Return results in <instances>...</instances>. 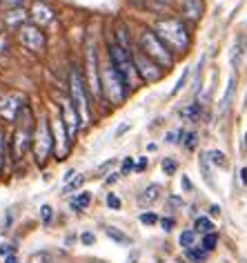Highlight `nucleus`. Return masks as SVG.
Here are the masks:
<instances>
[{
    "label": "nucleus",
    "instance_id": "f257e3e1",
    "mask_svg": "<svg viewBox=\"0 0 247 263\" xmlns=\"http://www.w3.org/2000/svg\"><path fill=\"white\" fill-rule=\"evenodd\" d=\"M154 31L174 56L185 54V51L190 49L192 38H190V31H187V25L180 21V18H165V21H158Z\"/></svg>",
    "mask_w": 247,
    "mask_h": 263
},
{
    "label": "nucleus",
    "instance_id": "f03ea898",
    "mask_svg": "<svg viewBox=\"0 0 247 263\" xmlns=\"http://www.w3.org/2000/svg\"><path fill=\"white\" fill-rule=\"evenodd\" d=\"M138 49L145 56L152 58L154 63H158L162 69H172L174 67L176 56H174L172 51L162 45V41L156 36V31H152V29H140L138 31Z\"/></svg>",
    "mask_w": 247,
    "mask_h": 263
},
{
    "label": "nucleus",
    "instance_id": "7ed1b4c3",
    "mask_svg": "<svg viewBox=\"0 0 247 263\" xmlns=\"http://www.w3.org/2000/svg\"><path fill=\"white\" fill-rule=\"evenodd\" d=\"M100 85H102V94H105V98L112 105H122L127 94L132 91L125 85V81L120 78V74L116 71V67L112 65L109 58L100 65Z\"/></svg>",
    "mask_w": 247,
    "mask_h": 263
},
{
    "label": "nucleus",
    "instance_id": "20e7f679",
    "mask_svg": "<svg viewBox=\"0 0 247 263\" xmlns=\"http://www.w3.org/2000/svg\"><path fill=\"white\" fill-rule=\"evenodd\" d=\"M107 58L112 61V65L116 67V71L120 74L122 81H125L127 87H129V89H134V87H136V83H138L140 78H138V71H136L132 51L122 49L120 45H116V43H109V45H107Z\"/></svg>",
    "mask_w": 247,
    "mask_h": 263
},
{
    "label": "nucleus",
    "instance_id": "39448f33",
    "mask_svg": "<svg viewBox=\"0 0 247 263\" xmlns=\"http://www.w3.org/2000/svg\"><path fill=\"white\" fill-rule=\"evenodd\" d=\"M31 145H34V129H31V109L27 105L25 107V121L18 125L14 139H11V156H14V161H23Z\"/></svg>",
    "mask_w": 247,
    "mask_h": 263
},
{
    "label": "nucleus",
    "instance_id": "423d86ee",
    "mask_svg": "<svg viewBox=\"0 0 247 263\" xmlns=\"http://www.w3.org/2000/svg\"><path fill=\"white\" fill-rule=\"evenodd\" d=\"M34 156H36V163L38 165H45L54 149V136H51V129H49V121L47 118H40L34 129Z\"/></svg>",
    "mask_w": 247,
    "mask_h": 263
},
{
    "label": "nucleus",
    "instance_id": "0eeeda50",
    "mask_svg": "<svg viewBox=\"0 0 247 263\" xmlns=\"http://www.w3.org/2000/svg\"><path fill=\"white\" fill-rule=\"evenodd\" d=\"M16 31H18V43L25 49H29L31 54H43L47 49V38H45L43 27H38L34 23H25Z\"/></svg>",
    "mask_w": 247,
    "mask_h": 263
},
{
    "label": "nucleus",
    "instance_id": "6e6552de",
    "mask_svg": "<svg viewBox=\"0 0 247 263\" xmlns=\"http://www.w3.org/2000/svg\"><path fill=\"white\" fill-rule=\"evenodd\" d=\"M132 58H134V65H136V71H138V78L142 83H158L162 74H165V69L160 67L158 63H154L149 56H145L142 51L136 47L132 49Z\"/></svg>",
    "mask_w": 247,
    "mask_h": 263
},
{
    "label": "nucleus",
    "instance_id": "1a4fd4ad",
    "mask_svg": "<svg viewBox=\"0 0 247 263\" xmlns=\"http://www.w3.org/2000/svg\"><path fill=\"white\" fill-rule=\"evenodd\" d=\"M85 65H87V87L96 101L102 98V85H100V65H98V54H96V45L89 43L85 51Z\"/></svg>",
    "mask_w": 247,
    "mask_h": 263
},
{
    "label": "nucleus",
    "instance_id": "9d476101",
    "mask_svg": "<svg viewBox=\"0 0 247 263\" xmlns=\"http://www.w3.org/2000/svg\"><path fill=\"white\" fill-rule=\"evenodd\" d=\"M87 85L83 83V76L78 69H71L69 74V98L74 101V105L80 111L83 121L89 123V103H87Z\"/></svg>",
    "mask_w": 247,
    "mask_h": 263
},
{
    "label": "nucleus",
    "instance_id": "9b49d317",
    "mask_svg": "<svg viewBox=\"0 0 247 263\" xmlns=\"http://www.w3.org/2000/svg\"><path fill=\"white\" fill-rule=\"evenodd\" d=\"M25 96L20 91H7L0 96V121L3 123H16L20 111L25 109Z\"/></svg>",
    "mask_w": 247,
    "mask_h": 263
},
{
    "label": "nucleus",
    "instance_id": "f8f14e48",
    "mask_svg": "<svg viewBox=\"0 0 247 263\" xmlns=\"http://www.w3.org/2000/svg\"><path fill=\"white\" fill-rule=\"evenodd\" d=\"M60 118H63V123H65V129H67L69 141L74 143L76 141V134L83 127V116H80V111H78V107L74 105L71 98H63V103H60Z\"/></svg>",
    "mask_w": 247,
    "mask_h": 263
},
{
    "label": "nucleus",
    "instance_id": "ddd939ff",
    "mask_svg": "<svg viewBox=\"0 0 247 263\" xmlns=\"http://www.w3.org/2000/svg\"><path fill=\"white\" fill-rule=\"evenodd\" d=\"M29 16H31V21H34V25L45 27V25H49L51 21H54V9H51L47 3H43V0H36Z\"/></svg>",
    "mask_w": 247,
    "mask_h": 263
},
{
    "label": "nucleus",
    "instance_id": "4468645a",
    "mask_svg": "<svg viewBox=\"0 0 247 263\" xmlns=\"http://www.w3.org/2000/svg\"><path fill=\"white\" fill-rule=\"evenodd\" d=\"M183 18L187 23H198L200 18H203V0H183Z\"/></svg>",
    "mask_w": 247,
    "mask_h": 263
},
{
    "label": "nucleus",
    "instance_id": "2eb2a0df",
    "mask_svg": "<svg viewBox=\"0 0 247 263\" xmlns=\"http://www.w3.org/2000/svg\"><path fill=\"white\" fill-rule=\"evenodd\" d=\"M158 199H160V185H158V183H149V185L142 190V192H138V196H136V201H138L140 208L154 205Z\"/></svg>",
    "mask_w": 247,
    "mask_h": 263
},
{
    "label": "nucleus",
    "instance_id": "dca6fc26",
    "mask_svg": "<svg viewBox=\"0 0 247 263\" xmlns=\"http://www.w3.org/2000/svg\"><path fill=\"white\" fill-rule=\"evenodd\" d=\"M5 21V27L9 29H18L20 25H25V21H27V11H25L23 7H16V9H7L3 16Z\"/></svg>",
    "mask_w": 247,
    "mask_h": 263
},
{
    "label": "nucleus",
    "instance_id": "f3484780",
    "mask_svg": "<svg viewBox=\"0 0 247 263\" xmlns=\"http://www.w3.org/2000/svg\"><path fill=\"white\" fill-rule=\"evenodd\" d=\"M114 38H116V45H120L122 49H127V51H132V41H129V31H127V27L122 23H118L116 25V31H114Z\"/></svg>",
    "mask_w": 247,
    "mask_h": 263
},
{
    "label": "nucleus",
    "instance_id": "a211bd4d",
    "mask_svg": "<svg viewBox=\"0 0 247 263\" xmlns=\"http://www.w3.org/2000/svg\"><path fill=\"white\" fill-rule=\"evenodd\" d=\"M200 114H203V107H200V103H190V105H185V107L180 109V116H183L185 121H190V123L200 121Z\"/></svg>",
    "mask_w": 247,
    "mask_h": 263
},
{
    "label": "nucleus",
    "instance_id": "6ab92c4d",
    "mask_svg": "<svg viewBox=\"0 0 247 263\" xmlns=\"http://www.w3.org/2000/svg\"><path fill=\"white\" fill-rule=\"evenodd\" d=\"M89 201H92V194L89 192H80L78 196H74L71 203H69L71 212H85V210L89 208Z\"/></svg>",
    "mask_w": 247,
    "mask_h": 263
},
{
    "label": "nucleus",
    "instance_id": "aec40b11",
    "mask_svg": "<svg viewBox=\"0 0 247 263\" xmlns=\"http://www.w3.org/2000/svg\"><path fill=\"white\" fill-rule=\"evenodd\" d=\"M105 234H107L114 243H118V246H132V239H129V236L122 232V230L114 228V226H107V228H105Z\"/></svg>",
    "mask_w": 247,
    "mask_h": 263
},
{
    "label": "nucleus",
    "instance_id": "412c9836",
    "mask_svg": "<svg viewBox=\"0 0 247 263\" xmlns=\"http://www.w3.org/2000/svg\"><path fill=\"white\" fill-rule=\"evenodd\" d=\"M185 256L190 259L192 263H205L207 259H210V252L203 248V246H194L190 250H185Z\"/></svg>",
    "mask_w": 247,
    "mask_h": 263
},
{
    "label": "nucleus",
    "instance_id": "4be33fe9",
    "mask_svg": "<svg viewBox=\"0 0 247 263\" xmlns=\"http://www.w3.org/2000/svg\"><path fill=\"white\" fill-rule=\"evenodd\" d=\"M196 241H198V232L194 228L192 230H183L180 236H178V243H180V248H183V250L194 248V246H196Z\"/></svg>",
    "mask_w": 247,
    "mask_h": 263
},
{
    "label": "nucleus",
    "instance_id": "5701e85b",
    "mask_svg": "<svg viewBox=\"0 0 247 263\" xmlns=\"http://www.w3.org/2000/svg\"><path fill=\"white\" fill-rule=\"evenodd\" d=\"M194 230H196L200 236L210 234V232H214V223H212L210 216H196V221H194Z\"/></svg>",
    "mask_w": 247,
    "mask_h": 263
},
{
    "label": "nucleus",
    "instance_id": "b1692460",
    "mask_svg": "<svg viewBox=\"0 0 247 263\" xmlns=\"http://www.w3.org/2000/svg\"><path fill=\"white\" fill-rule=\"evenodd\" d=\"M198 167H200V174H203L205 183H207L210 187H214V179H212V170H210V159H207V154H200Z\"/></svg>",
    "mask_w": 247,
    "mask_h": 263
},
{
    "label": "nucleus",
    "instance_id": "393cba45",
    "mask_svg": "<svg viewBox=\"0 0 247 263\" xmlns=\"http://www.w3.org/2000/svg\"><path fill=\"white\" fill-rule=\"evenodd\" d=\"M178 141H180V145H185V149H194V147H196L198 136H196V132H185V129H180V132H178Z\"/></svg>",
    "mask_w": 247,
    "mask_h": 263
},
{
    "label": "nucleus",
    "instance_id": "a878e982",
    "mask_svg": "<svg viewBox=\"0 0 247 263\" xmlns=\"http://www.w3.org/2000/svg\"><path fill=\"white\" fill-rule=\"evenodd\" d=\"M85 181H87V176H85V174H78V176H74L71 181L65 183L63 194H71V192H76V190H80L83 185H85Z\"/></svg>",
    "mask_w": 247,
    "mask_h": 263
},
{
    "label": "nucleus",
    "instance_id": "bb28decb",
    "mask_svg": "<svg viewBox=\"0 0 247 263\" xmlns=\"http://www.w3.org/2000/svg\"><path fill=\"white\" fill-rule=\"evenodd\" d=\"M29 263H56V254L49 250H40V252H34L29 256Z\"/></svg>",
    "mask_w": 247,
    "mask_h": 263
},
{
    "label": "nucleus",
    "instance_id": "cd10ccee",
    "mask_svg": "<svg viewBox=\"0 0 247 263\" xmlns=\"http://www.w3.org/2000/svg\"><path fill=\"white\" fill-rule=\"evenodd\" d=\"M245 45H247V38L238 36L236 43H234V51H232V65H238L240 56H243V51H245Z\"/></svg>",
    "mask_w": 247,
    "mask_h": 263
},
{
    "label": "nucleus",
    "instance_id": "c85d7f7f",
    "mask_svg": "<svg viewBox=\"0 0 247 263\" xmlns=\"http://www.w3.org/2000/svg\"><path fill=\"white\" fill-rule=\"evenodd\" d=\"M200 246H203L207 252H214L218 246V234L216 232H210V234H203V239H200Z\"/></svg>",
    "mask_w": 247,
    "mask_h": 263
},
{
    "label": "nucleus",
    "instance_id": "c756f323",
    "mask_svg": "<svg viewBox=\"0 0 247 263\" xmlns=\"http://www.w3.org/2000/svg\"><path fill=\"white\" fill-rule=\"evenodd\" d=\"M207 159H210V163H214V165H218V167H227V156H225V152H220V149L207 152Z\"/></svg>",
    "mask_w": 247,
    "mask_h": 263
},
{
    "label": "nucleus",
    "instance_id": "7c9ffc66",
    "mask_svg": "<svg viewBox=\"0 0 247 263\" xmlns=\"http://www.w3.org/2000/svg\"><path fill=\"white\" fill-rule=\"evenodd\" d=\"M234 85H236V81L234 78H230V83H227V89H225V96H223V103H220V114L230 107V101H232V94H234Z\"/></svg>",
    "mask_w": 247,
    "mask_h": 263
},
{
    "label": "nucleus",
    "instance_id": "2f4dec72",
    "mask_svg": "<svg viewBox=\"0 0 247 263\" xmlns=\"http://www.w3.org/2000/svg\"><path fill=\"white\" fill-rule=\"evenodd\" d=\"M160 167H162V172H165L167 176H172V174H176V170H178V163L170 159V156H165V159L160 161Z\"/></svg>",
    "mask_w": 247,
    "mask_h": 263
},
{
    "label": "nucleus",
    "instance_id": "473e14b6",
    "mask_svg": "<svg viewBox=\"0 0 247 263\" xmlns=\"http://www.w3.org/2000/svg\"><path fill=\"white\" fill-rule=\"evenodd\" d=\"M51 219H54V208L45 203V205H40V221H43V226L49 228L51 226Z\"/></svg>",
    "mask_w": 247,
    "mask_h": 263
},
{
    "label": "nucleus",
    "instance_id": "72a5a7b5",
    "mask_svg": "<svg viewBox=\"0 0 247 263\" xmlns=\"http://www.w3.org/2000/svg\"><path fill=\"white\" fill-rule=\"evenodd\" d=\"M190 74H192V69H190V67H185V69H183V76H180V78H178V83L174 85V89H172V96H176L178 91L185 87V85H187V78H190Z\"/></svg>",
    "mask_w": 247,
    "mask_h": 263
},
{
    "label": "nucleus",
    "instance_id": "f704fd0d",
    "mask_svg": "<svg viewBox=\"0 0 247 263\" xmlns=\"http://www.w3.org/2000/svg\"><path fill=\"white\" fill-rule=\"evenodd\" d=\"M132 172H136V163L132 156H127V159L120 163V176H129Z\"/></svg>",
    "mask_w": 247,
    "mask_h": 263
},
{
    "label": "nucleus",
    "instance_id": "c9c22d12",
    "mask_svg": "<svg viewBox=\"0 0 247 263\" xmlns=\"http://www.w3.org/2000/svg\"><path fill=\"white\" fill-rule=\"evenodd\" d=\"M138 221L142 223V226H156V223H160V219L156 216L154 212H142L140 216H138Z\"/></svg>",
    "mask_w": 247,
    "mask_h": 263
},
{
    "label": "nucleus",
    "instance_id": "e433bc0d",
    "mask_svg": "<svg viewBox=\"0 0 247 263\" xmlns=\"http://www.w3.org/2000/svg\"><path fill=\"white\" fill-rule=\"evenodd\" d=\"M167 208H172V210H176V208H185L183 196H176V194L167 196Z\"/></svg>",
    "mask_w": 247,
    "mask_h": 263
},
{
    "label": "nucleus",
    "instance_id": "4c0bfd02",
    "mask_svg": "<svg viewBox=\"0 0 247 263\" xmlns=\"http://www.w3.org/2000/svg\"><path fill=\"white\" fill-rule=\"evenodd\" d=\"M80 243H83V246H85V248L94 246V243H96V234L92 232V230H85V232L80 234Z\"/></svg>",
    "mask_w": 247,
    "mask_h": 263
},
{
    "label": "nucleus",
    "instance_id": "58836bf2",
    "mask_svg": "<svg viewBox=\"0 0 247 263\" xmlns=\"http://www.w3.org/2000/svg\"><path fill=\"white\" fill-rule=\"evenodd\" d=\"M174 226H176V221H174L172 216H162V219H160V228L165 230V232H172Z\"/></svg>",
    "mask_w": 247,
    "mask_h": 263
},
{
    "label": "nucleus",
    "instance_id": "ea45409f",
    "mask_svg": "<svg viewBox=\"0 0 247 263\" xmlns=\"http://www.w3.org/2000/svg\"><path fill=\"white\" fill-rule=\"evenodd\" d=\"M116 163H118L116 159H109V161H105V163H102V165H100L98 170H96V174H98V176H102L105 172H109V170H112V167L116 165Z\"/></svg>",
    "mask_w": 247,
    "mask_h": 263
},
{
    "label": "nucleus",
    "instance_id": "a19ab883",
    "mask_svg": "<svg viewBox=\"0 0 247 263\" xmlns=\"http://www.w3.org/2000/svg\"><path fill=\"white\" fill-rule=\"evenodd\" d=\"M107 205L112 208V210H120L122 203H120V199H118V196H116L114 192H109V194H107Z\"/></svg>",
    "mask_w": 247,
    "mask_h": 263
},
{
    "label": "nucleus",
    "instance_id": "79ce46f5",
    "mask_svg": "<svg viewBox=\"0 0 247 263\" xmlns=\"http://www.w3.org/2000/svg\"><path fill=\"white\" fill-rule=\"evenodd\" d=\"M25 0H0V5H3L5 9H16V7H23Z\"/></svg>",
    "mask_w": 247,
    "mask_h": 263
},
{
    "label": "nucleus",
    "instance_id": "37998d69",
    "mask_svg": "<svg viewBox=\"0 0 247 263\" xmlns=\"http://www.w3.org/2000/svg\"><path fill=\"white\" fill-rule=\"evenodd\" d=\"M14 250H16L14 243H3V246H0V256H9V254H14Z\"/></svg>",
    "mask_w": 247,
    "mask_h": 263
},
{
    "label": "nucleus",
    "instance_id": "c03bdc74",
    "mask_svg": "<svg viewBox=\"0 0 247 263\" xmlns=\"http://www.w3.org/2000/svg\"><path fill=\"white\" fill-rule=\"evenodd\" d=\"M180 187H183L185 192H192V190H194V185H192V181H190V176H187V174L180 176Z\"/></svg>",
    "mask_w": 247,
    "mask_h": 263
},
{
    "label": "nucleus",
    "instance_id": "a18cd8bd",
    "mask_svg": "<svg viewBox=\"0 0 247 263\" xmlns=\"http://www.w3.org/2000/svg\"><path fill=\"white\" fill-rule=\"evenodd\" d=\"M147 165H149L147 156H140V159H138V163H136V172H145V170H147Z\"/></svg>",
    "mask_w": 247,
    "mask_h": 263
},
{
    "label": "nucleus",
    "instance_id": "49530a36",
    "mask_svg": "<svg viewBox=\"0 0 247 263\" xmlns=\"http://www.w3.org/2000/svg\"><path fill=\"white\" fill-rule=\"evenodd\" d=\"M129 127H132V125H129V123H122L120 127L116 129V136H122V134H125V132H129Z\"/></svg>",
    "mask_w": 247,
    "mask_h": 263
},
{
    "label": "nucleus",
    "instance_id": "de8ad7c7",
    "mask_svg": "<svg viewBox=\"0 0 247 263\" xmlns=\"http://www.w3.org/2000/svg\"><path fill=\"white\" fill-rule=\"evenodd\" d=\"M176 136H178L176 132H167V134H165V141H167V143H176V141H178Z\"/></svg>",
    "mask_w": 247,
    "mask_h": 263
},
{
    "label": "nucleus",
    "instance_id": "09e8293b",
    "mask_svg": "<svg viewBox=\"0 0 247 263\" xmlns=\"http://www.w3.org/2000/svg\"><path fill=\"white\" fill-rule=\"evenodd\" d=\"M118 174H120V172H118ZM118 174H109V176H105V183H107V185H112V183L118 181Z\"/></svg>",
    "mask_w": 247,
    "mask_h": 263
},
{
    "label": "nucleus",
    "instance_id": "8fccbe9b",
    "mask_svg": "<svg viewBox=\"0 0 247 263\" xmlns=\"http://www.w3.org/2000/svg\"><path fill=\"white\" fill-rule=\"evenodd\" d=\"M210 214L212 216H220V205H210Z\"/></svg>",
    "mask_w": 247,
    "mask_h": 263
},
{
    "label": "nucleus",
    "instance_id": "3c124183",
    "mask_svg": "<svg viewBox=\"0 0 247 263\" xmlns=\"http://www.w3.org/2000/svg\"><path fill=\"white\" fill-rule=\"evenodd\" d=\"M240 183H243V185H247V167L240 170Z\"/></svg>",
    "mask_w": 247,
    "mask_h": 263
},
{
    "label": "nucleus",
    "instance_id": "603ef678",
    "mask_svg": "<svg viewBox=\"0 0 247 263\" xmlns=\"http://www.w3.org/2000/svg\"><path fill=\"white\" fill-rule=\"evenodd\" d=\"M5 263H20V261H18L16 254H9V256H5Z\"/></svg>",
    "mask_w": 247,
    "mask_h": 263
},
{
    "label": "nucleus",
    "instance_id": "864d4df0",
    "mask_svg": "<svg viewBox=\"0 0 247 263\" xmlns=\"http://www.w3.org/2000/svg\"><path fill=\"white\" fill-rule=\"evenodd\" d=\"M5 152V134H3V129H0V154Z\"/></svg>",
    "mask_w": 247,
    "mask_h": 263
},
{
    "label": "nucleus",
    "instance_id": "5fc2aeb1",
    "mask_svg": "<svg viewBox=\"0 0 247 263\" xmlns=\"http://www.w3.org/2000/svg\"><path fill=\"white\" fill-rule=\"evenodd\" d=\"M3 167H5V156L0 154V174H3Z\"/></svg>",
    "mask_w": 247,
    "mask_h": 263
},
{
    "label": "nucleus",
    "instance_id": "6e6d98bb",
    "mask_svg": "<svg viewBox=\"0 0 247 263\" xmlns=\"http://www.w3.org/2000/svg\"><path fill=\"white\" fill-rule=\"evenodd\" d=\"M74 241H76V236H74V234H69V236H67V241H65V243L69 246V243H74Z\"/></svg>",
    "mask_w": 247,
    "mask_h": 263
},
{
    "label": "nucleus",
    "instance_id": "4d7b16f0",
    "mask_svg": "<svg viewBox=\"0 0 247 263\" xmlns=\"http://www.w3.org/2000/svg\"><path fill=\"white\" fill-rule=\"evenodd\" d=\"M156 3H160V5H170L172 0H156Z\"/></svg>",
    "mask_w": 247,
    "mask_h": 263
},
{
    "label": "nucleus",
    "instance_id": "13d9d810",
    "mask_svg": "<svg viewBox=\"0 0 247 263\" xmlns=\"http://www.w3.org/2000/svg\"><path fill=\"white\" fill-rule=\"evenodd\" d=\"M89 263H107V261H102V259H92Z\"/></svg>",
    "mask_w": 247,
    "mask_h": 263
},
{
    "label": "nucleus",
    "instance_id": "bf43d9fd",
    "mask_svg": "<svg viewBox=\"0 0 247 263\" xmlns=\"http://www.w3.org/2000/svg\"><path fill=\"white\" fill-rule=\"evenodd\" d=\"M243 147L247 149V134H245V141H243Z\"/></svg>",
    "mask_w": 247,
    "mask_h": 263
},
{
    "label": "nucleus",
    "instance_id": "052dcab7",
    "mask_svg": "<svg viewBox=\"0 0 247 263\" xmlns=\"http://www.w3.org/2000/svg\"><path fill=\"white\" fill-rule=\"evenodd\" d=\"M156 263H165V261H156Z\"/></svg>",
    "mask_w": 247,
    "mask_h": 263
},
{
    "label": "nucleus",
    "instance_id": "680f3d73",
    "mask_svg": "<svg viewBox=\"0 0 247 263\" xmlns=\"http://www.w3.org/2000/svg\"><path fill=\"white\" fill-rule=\"evenodd\" d=\"M245 105H247V96H245Z\"/></svg>",
    "mask_w": 247,
    "mask_h": 263
}]
</instances>
